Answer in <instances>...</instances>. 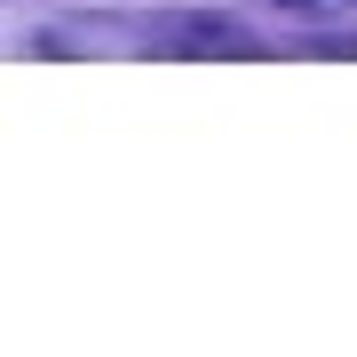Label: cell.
Returning <instances> with one entry per match:
<instances>
[{
  "label": "cell",
  "mask_w": 357,
  "mask_h": 357,
  "mask_svg": "<svg viewBox=\"0 0 357 357\" xmlns=\"http://www.w3.org/2000/svg\"><path fill=\"white\" fill-rule=\"evenodd\" d=\"M103 48H135V56H255L246 24L230 16H64L48 24V56H103Z\"/></svg>",
  "instance_id": "obj_1"
},
{
  "label": "cell",
  "mask_w": 357,
  "mask_h": 357,
  "mask_svg": "<svg viewBox=\"0 0 357 357\" xmlns=\"http://www.w3.org/2000/svg\"><path fill=\"white\" fill-rule=\"evenodd\" d=\"M286 8H318V0H286Z\"/></svg>",
  "instance_id": "obj_2"
}]
</instances>
